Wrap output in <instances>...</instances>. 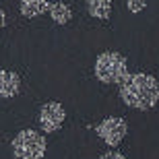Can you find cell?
Here are the masks:
<instances>
[{"instance_id": "1", "label": "cell", "mask_w": 159, "mask_h": 159, "mask_svg": "<svg viewBox=\"0 0 159 159\" xmlns=\"http://www.w3.org/2000/svg\"><path fill=\"white\" fill-rule=\"evenodd\" d=\"M120 97L128 107L134 110H153L159 103V83L155 77L136 72L120 83Z\"/></svg>"}, {"instance_id": "2", "label": "cell", "mask_w": 159, "mask_h": 159, "mask_svg": "<svg viewBox=\"0 0 159 159\" xmlns=\"http://www.w3.org/2000/svg\"><path fill=\"white\" fill-rule=\"evenodd\" d=\"M95 77L101 83H122L128 77V66H126V58L118 52H103L95 60Z\"/></svg>"}, {"instance_id": "3", "label": "cell", "mask_w": 159, "mask_h": 159, "mask_svg": "<svg viewBox=\"0 0 159 159\" xmlns=\"http://www.w3.org/2000/svg\"><path fill=\"white\" fill-rule=\"evenodd\" d=\"M12 153L17 159H43L46 139L37 130H21L12 139Z\"/></svg>"}, {"instance_id": "4", "label": "cell", "mask_w": 159, "mask_h": 159, "mask_svg": "<svg viewBox=\"0 0 159 159\" xmlns=\"http://www.w3.org/2000/svg\"><path fill=\"white\" fill-rule=\"evenodd\" d=\"M95 132L101 141H106V145L110 147H118L120 143L124 141V136L128 132V124L126 120L120 118V116H110V118L101 120L97 126H95Z\"/></svg>"}, {"instance_id": "5", "label": "cell", "mask_w": 159, "mask_h": 159, "mask_svg": "<svg viewBox=\"0 0 159 159\" xmlns=\"http://www.w3.org/2000/svg\"><path fill=\"white\" fill-rule=\"evenodd\" d=\"M64 120H66V112L58 101H48V103L41 106L39 122H41L43 132H56V130L64 124Z\"/></svg>"}, {"instance_id": "6", "label": "cell", "mask_w": 159, "mask_h": 159, "mask_svg": "<svg viewBox=\"0 0 159 159\" xmlns=\"http://www.w3.org/2000/svg\"><path fill=\"white\" fill-rule=\"evenodd\" d=\"M21 89V81L15 72L0 70V97H15Z\"/></svg>"}, {"instance_id": "7", "label": "cell", "mask_w": 159, "mask_h": 159, "mask_svg": "<svg viewBox=\"0 0 159 159\" xmlns=\"http://www.w3.org/2000/svg\"><path fill=\"white\" fill-rule=\"evenodd\" d=\"M50 8V0H21V15L27 19L39 17Z\"/></svg>"}, {"instance_id": "8", "label": "cell", "mask_w": 159, "mask_h": 159, "mask_svg": "<svg viewBox=\"0 0 159 159\" xmlns=\"http://www.w3.org/2000/svg\"><path fill=\"white\" fill-rule=\"evenodd\" d=\"M87 11L95 19H110L112 15V0H85Z\"/></svg>"}, {"instance_id": "9", "label": "cell", "mask_w": 159, "mask_h": 159, "mask_svg": "<svg viewBox=\"0 0 159 159\" xmlns=\"http://www.w3.org/2000/svg\"><path fill=\"white\" fill-rule=\"evenodd\" d=\"M48 12H50L52 21H54V23H58V25H66V23L72 19L70 6L64 4V2H50V8H48Z\"/></svg>"}, {"instance_id": "10", "label": "cell", "mask_w": 159, "mask_h": 159, "mask_svg": "<svg viewBox=\"0 0 159 159\" xmlns=\"http://www.w3.org/2000/svg\"><path fill=\"white\" fill-rule=\"evenodd\" d=\"M126 6H128V11L132 12V15H136V12L145 11V6H147V0H126Z\"/></svg>"}, {"instance_id": "11", "label": "cell", "mask_w": 159, "mask_h": 159, "mask_svg": "<svg viewBox=\"0 0 159 159\" xmlns=\"http://www.w3.org/2000/svg\"><path fill=\"white\" fill-rule=\"evenodd\" d=\"M99 159H126L122 153H106V155H101Z\"/></svg>"}, {"instance_id": "12", "label": "cell", "mask_w": 159, "mask_h": 159, "mask_svg": "<svg viewBox=\"0 0 159 159\" xmlns=\"http://www.w3.org/2000/svg\"><path fill=\"white\" fill-rule=\"evenodd\" d=\"M4 23H6V15H4V11L0 8V31H2V27H4Z\"/></svg>"}]
</instances>
